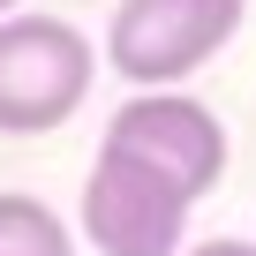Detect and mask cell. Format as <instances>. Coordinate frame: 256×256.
<instances>
[{
	"label": "cell",
	"instance_id": "6da1fadb",
	"mask_svg": "<svg viewBox=\"0 0 256 256\" xmlns=\"http://www.w3.org/2000/svg\"><path fill=\"white\" fill-rule=\"evenodd\" d=\"M90 76L98 53L68 16H0V136H53L83 113Z\"/></svg>",
	"mask_w": 256,
	"mask_h": 256
},
{
	"label": "cell",
	"instance_id": "7a4b0ae2",
	"mask_svg": "<svg viewBox=\"0 0 256 256\" xmlns=\"http://www.w3.org/2000/svg\"><path fill=\"white\" fill-rule=\"evenodd\" d=\"M248 16V0H120L106 23V68L136 90H181L211 68Z\"/></svg>",
	"mask_w": 256,
	"mask_h": 256
},
{
	"label": "cell",
	"instance_id": "3957f363",
	"mask_svg": "<svg viewBox=\"0 0 256 256\" xmlns=\"http://www.w3.org/2000/svg\"><path fill=\"white\" fill-rule=\"evenodd\" d=\"M188 211H196V196L174 188L158 166L98 144L90 181H83V241L98 256H181Z\"/></svg>",
	"mask_w": 256,
	"mask_h": 256
},
{
	"label": "cell",
	"instance_id": "277c9868",
	"mask_svg": "<svg viewBox=\"0 0 256 256\" xmlns=\"http://www.w3.org/2000/svg\"><path fill=\"white\" fill-rule=\"evenodd\" d=\"M98 144L158 166V174H166L174 188H188L196 204H204V196L218 188V174H226V120H218L204 98H188V90H128V98L113 106V120H106Z\"/></svg>",
	"mask_w": 256,
	"mask_h": 256
},
{
	"label": "cell",
	"instance_id": "5b68a950",
	"mask_svg": "<svg viewBox=\"0 0 256 256\" xmlns=\"http://www.w3.org/2000/svg\"><path fill=\"white\" fill-rule=\"evenodd\" d=\"M0 256H76V234L46 196L0 188Z\"/></svg>",
	"mask_w": 256,
	"mask_h": 256
},
{
	"label": "cell",
	"instance_id": "8992f818",
	"mask_svg": "<svg viewBox=\"0 0 256 256\" xmlns=\"http://www.w3.org/2000/svg\"><path fill=\"white\" fill-rule=\"evenodd\" d=\"M181 256H256V241H226V234H218V241H196V248H181Z\"/></svg>",
	"mask_w": 256,
	"mask_h": 256
},
{
	"label": "cell",
	"instance_id": "52a82bcc",
	"mask_svg": "<svg viewBox=\"0 0 256 256\" xmlns=\"http://www.w3.org/2000/svg\"><path fill=\"white\" fill-rule=\"evenodd\" d=\"M16 8H23V0H0V16H16Z\"/></svg>",
	"mask_w": 256,
	"mask_h": 256
}]
</instances>
